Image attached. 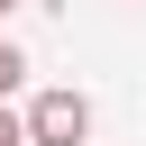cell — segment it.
<instances>
[{
    "label": "cell",
    "instance_id": "1",
    "mask_svg": "<svg viewBox=\"0 0 146 146\" xmlns=\"http://www.w3.org/2000/svg\"><path fill=\"white\" fill-rule=\"evenodd\" d=\"M91 137V100L82 91H36L27 100V146H82Z\"/></svg>",
    "mask_w": 146,
    "mask_h": 146
},
{
    "label": "cell",
    "instance_id": "2",
    "mask_svg": "<svg viewBox=\"0 0 146 146\" xmlns=\"http://www.w3.org/2000/svg\"><path fill=\"white\" fill-rule=\"evenodd\" d=\"M18 73H27V55H18V46H9V36H0V100H9V91H18Z\"/></svg>",
    "mask_w": 146,
    "mask_h": 146
},
{
    "label": "cell",
    "instance_id": "3",
    "mask_svg": "<svg viewBox=\"0 0 146 146\" xmlns=\"http://www.w3.org/2000/svg\"><path fill=\"white\" fill-rule=\"evenodd\" d=\"M0 146H27V119H18L9 100H0Z\"/></svg>",
    "mask_w": 146,
    "mask_h": 146
},
{
    "label": "cell",
    "instance_id": "4",
    "mask_svg": "<svg viewBox=\"0 0 146 146\" xmlns=\"http://www.w3.org/2000/svg\"><path fill=\"white\" fill-rule=\"evenodd\" d=\"M9 9H18V0H0V18H9Z\"/></svg>",
    "mask_w": 146,
    "mask_h": 146
}]
</instances>
